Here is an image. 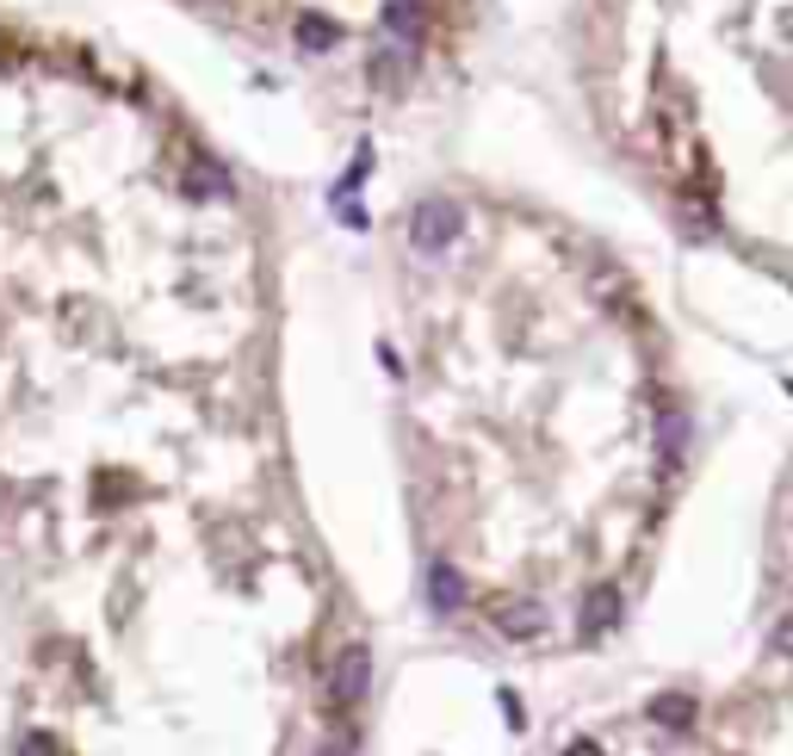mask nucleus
Masks as SVG:
<instances>
[{"label": "nucleus", "instance_id": "obj_1", "mask_svg": "<svg viewBox=\"0 0 793 756\" xmlns=\"http://www.w3.org/2000/svg\"><path fill=\"white\" fill-rule=\"evenodd\" d=\"M465 230V205L459 199H422L416 205V217H409V242L422 254H441L446 242H459Z\"/></svg>", "mask_w": 793, "mask_h": 756}, {"label": "nucleus", "instance_id": "obj_2", "mask_svg": "<svg viewBox=\"0 0 793 756\" xmlns=\"http://www.w3.org/2000/svg\"><path fill=\"white\" fill-rule=\"evenodd\" d=\"M367 682H372L367 645H348V651L335 658V670H329V700L335 707H360V700H367Z\"/></svg>", "mask_w": 793, "mask_h": 756}, {"label": "nucleus", "instance_id": "obj_3", "mask_svg": "<svg viewBox=\"0 0 793 756\" xmlns=\"http://www.w3.org/2000/svg\"><path fill=\"white\" fill-rule=\"evenodd\" d=\"M490 626H496L503 639H540L545 633V608L540 601H527V596H503V601H490Z\"/></svg>", "mask_w": 793, "mask_h": 756}, {"label": "nucleus", "instance_id": "obj_4", "mask_svg": "<svg viewBox=\"0 0 793 756\" xmlns=\"http://www.w3.org/2000/svg\"><path fill=\"white\" fill-rule=\"evenodd\" d=\"M428 601H434V614H459L465 608V577L453 564H428Z\"/></svg>", "mask_w": 793, "mask_h": 756}, {"label": "nucleus", "instance_id": "obj_5", "mask_svg": "<svg viewBox=\"0 0 793 756\" xmlns=\"http://www.w3.org/2000/svg\"><path fill=\"white\" fill-rule=\"evenodd\" d=\"M187 187H193V199H212V205H224V199H230V175H224L212 156H193V168H187Z\"/></svg>", "mask_w": 793, "mask_h": 756}, {"label": "nucleus", "instance_id": "obj_6", "mask_svg": "<svg viewBox=\"0 0 793 756\" xmlns=\"http://www.w3.org/2000/svg\"><path fill=\"white\" fill-rule=\"evenodd\" d=\"M404 75H409V50L379 44V50H372V87H379V94H397V81Z\"/></svg>", "mask_w": 793, "mask_h": 756}, {"label": "nucleus", "instance_id": "obj_7", "mask_svg": "<svg viewBox=\"0 0 793 756\" xmlns=\"http://www.w3.org/2000/svg\"><path fill=\"white\" fill-rule=\"evenodd\" d=\"M385 25L397 32V44H416V38H422V25H428L422 0H391V7H385Z\"/></svg>", "mask_w": 793, "mask_h": 756}, {"label": "nucleus", "instance_id": "obj_8", "mask_svg": "<svg viewBox=\"0 0 793 756\" xmlns=\"http://www.w3.org/2000/svg\"><path fill=\"white\" fill-rule=\"evenodd\" d=\"M620 621V596L614 589H596V596L582 601V633H608Z\"/></svg>", "mask_w": 793, "mask_h": 756}, {"label": "nucleus", "instance_id": "obj_9", "mask_svg": "<svg viewBox=\"0 0 793 756\" xmlns=\"http://www.w3.org/2000/svg\"><path fill=\"white\" fill-rule=\"evenodd\" d=\"M298 44L304 50H329V44H341V25L323 20V13H298Z\"/></svg>", "mask_w": 793, "mask_h": 756}, {"label": "nucleus", "instance_id": "obj_10", "mask_svg": "<svg viewBox=\"0 0 793 756\" xmlns=\"http://www.w3.org/2000/svg\"><path fill=\"white\" fill-rule=\"evenodd\" d=\"M651 713H658L663 725H688V719H695V700H688V695H663Z\"/></svg>", "mask_w": 793, "mask_h": 756}, {"label": "nucleus", "instance_id": "obj_11", "mask_svg": "<svg viewBox=\"0 0 793 756\" xmlns=\"http://www.w3.org/2000/svg\"><path fill=\"white\" fill-rule=\"evenodd\" d=\"M20 756H57V744L44 732H32V737H20Z\"/></svg>", "mask_w": 793, "mask_h": 756}, {"label": "nucleus", "instance_id": "obj_12", "mask_svg": "<svg viewBox=\"0 0 793 756\" xmlns=\"http://www.w3.org/2000/svg\"><path fill=\"white\" fill-rule=\"evenodd\" d=\"M316 756H353V744H348V737H323V744H316Z\"/></svg>", "mask_w": 793, "mask_h": 756}, {"label": "nucleus", "instance_id": "obj_13", "mask_svg": "<svg viewBox=\"0 0 793 756\" xmlns=\"http://www.w3.org/2000/svg\"><path fill=\"white\" fill-rule=\"evenodd\" d=\"M570 756H601V751L589 744V737H577V744H570Z\"/></svg>", "mask_w": 793, "mask_h": 756}]
</instances>
